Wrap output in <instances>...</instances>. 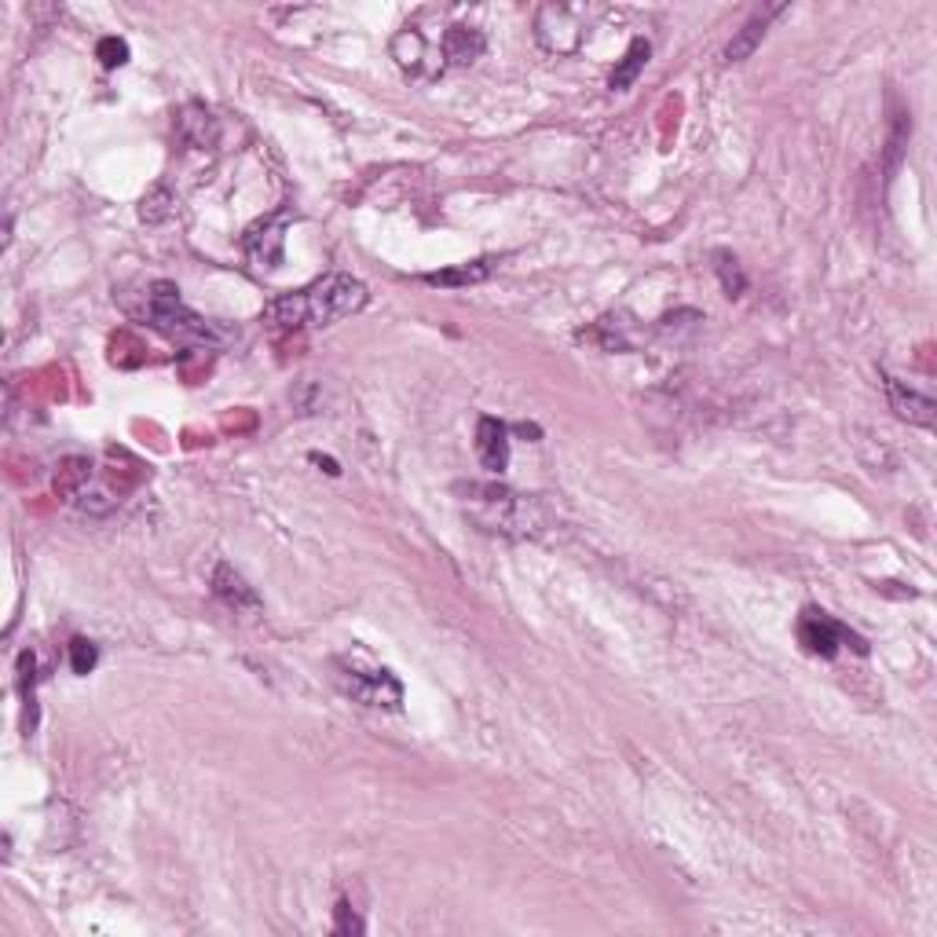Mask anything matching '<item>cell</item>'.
<instances>
[{
  "instance_id": "52a82bcc",
  "label": "cell",
  "mask_w": 937,
  "mask_h": 937,
  "mask_svg": "<svg viewBox=\"0 0 937 937\" xmlns=\"http://www.w3.org/2000/svg\"><path fill=\"white\" fill-rule=\"evenodd\" d=\"M289 210H278L272 216H264L260 224H253L242 235V249L249 253L257 268H278L286 260V227H289Z\"/></svg>"
},
{
  "instance_id": "30bf717a",
  "label": "cell",
  "mask_w": 937,
  "mask_h": 937,
  "mask_svg": "<svg viewBox=\"0 0 937 937\" xmlns=\"http://www.w3.org/2000/svg\"><path fill=\"white\" fill-rule=\"evenodd\" d=\"M476 458L487 473H502L509 465V429L498 418L476 422Z\"/></svg>"
},
{
  "instance_id": "ac0fdd59",
  "label": "cell",
  "mask_w": 937,
  "mask_h": 937,
  "mask_svg": "<svg viewBox=\"0 0 937 937\" xmlns=\"http://www.w3.org/2000/svg\"><path fill=\"white\" fill-rule=\"evenodd\" d=\"M714 272H717V278H722L725 297H744V289H747V275H744L740 260H736L733 253H728V249H717V253H714Z\"/></svg>"
},
{
  "instance_id": "ba28073f",
  "label": "cell",
  "mask_w": 937,
  "mask_h": 937,
  "mask_svg": "<svg viewBox=\"0 0 937 937\" xmlns=\"http://www.w3.org/2000/svg\"><path fill=\"white\" fill-rule=\"evenodd\" d=\"M784 12H787V4L758 8V12L747 19V23L733 34V40L725 45V62H744L747 56H755V48L762 45L766 34H769V26H773V19H780Z\"/></svg>"
},
{
  "instance_id": "6da1fadb",
  "label": "cell",
  "mask_w": 937,
  "mask_h": 937,
  "mask_svg": "<svg viewBox=\"0 0 937 937\" xmlns=\"http://www.w3.org/2000/svg\"><path fill=\"white\" fill-rule=\"evenodd\" d=\"M367 286L352 275H327L319 283H311L308 289H297V294H283L275 297L272 305L264 308V319L278 330H300L308 322L316 327H330V322H341L356 311L367 308Z\"/></svg>"
},
{
  "instance_id": "e0dca14e",
  "label": "cell",
  "mask_w": 937,
  "mask_h": 937,
  "mask_svg": "<svg viewBox=\"0 0 937 937\" xmlns=\"http://www.w3.org/2000/svg\"><path fill=\"white\" fill-rule=\"evenodd\" d=\"M491 275V260H473V264H462V268H447V272H432L425 275V283L429 286H473V283H484V278Z\"/></svg>"
},
{
  "instance_id": "9c48e42d",
  "label": "cell",
  "mask_w": 937,
  "mask_h": 937,
  "mask_svg": "<svg viewBox=\"0 0 937 937\" xmlns=\"http://www.w3.org/2000/svg\"><path fill=\"white\" fill-rule=\"evenodd\" d=\"M882 384H887V400H890V407L898 411V418L912 422V425H923V429H934L937 403L930 400V395L912 392L909 384H901L898 378H890V373H882Z\"/></svg>"
},
{
  "instance_id": "603a6c76",
  "label": "cell",
  "mask_w": 937,
  "mask_h": 937,
  "mask_svg": "<svg viewBox=\"0 0 937 937\" xmlns=\"http://www.w3.org/2000/svg\"><path fill=\"white\" fill-rule=\"evenodd\" d=\"M363 930H367V923L352 912V904L337 901V909H333V934H363Z\"/></svg>"
},
{
  "instance_id": "2e32d148",
  "label": "cell",
  "mask_w": 937,
  "mask_h": 937,
  "mask_svg": "<svg viewBox=\"0 0 937 937\" xmlns=\"http://www.w3.org/2000/svg\"><path fill=\"white\" fill-rule=\"evenodd\" d=\"M88 476H92V462L81 454H70L59 462V473H56V495L62 498H74L88 487Z\"/></svg>"
},
{
  "instance_id": "277c9868",
  "label": "cell",
  "mask_w": 937,
  "mask_h": 937,
  "mask_svg": "<svg viewBox=\"0 0 937 937\" xmlns=\"http://www.w3.org/2000/svg\"><path fill=\"white\" fill-rule=\"evenodd\" d=\"M333 678H337L341 692L352 696L363 707H384V711H400L403 703V685L392 671L384 666H363L356 660H333Z\"/></svg>"
},
{
  "instance_id": "ffe728a7",
  "label": "cell",
  "mask_w": 937,
  "mask_h": 937,
  "mask_svg": "<svg viewBox=\"0 0 937 937\" xmlns=\"http://www.w3.org/2000/svg\"><path fill=\"white\" fill-rule=\"evenodd\" d=\"M169 210H173V194L165 191V187H154V191L143 198L140 216H143L147 224H158V221H165V216H169Z\"/></svg>"
},
{
  "instance_id": "8992f818",
  "label": "cell",
  "mask_w": 937,
  "mask_h": 937,
  "mask_svg": "<svg viewBox=\"0 0 937 937\" xmlns=\"http://www.w3.org/2000/svg\"><path fill=\"white\" fill-rule=\"evenodd\" d=\"M798 641L802 649H806L809 655H820V660H835L839 649H853V652H868V644H864L857 633L846 630L842 622H835L828 616V612L820 608H806L798 619Z\"/></svg>"
},
{
  "instance_id": "7402d4cb",
  "label": "cell",
  "mask_w": 937,
  "mask_h": 937,
  "mask_svg": "<svg viewBox=\"0 0 937 937\" xmlns=\"http://www.w3.org/2000/svg\"><path fill=\"white\" fill-rule=\"evenodd\" d=\"M96 56H99V62L107 70H118V67L129 62V45H124L121 37H103L96 45Z\"/></svg>"
},
{
  "instance_id": "3957f363",
  "label": "cell",
  "mask_w": 937,
  "mask_h": 937,
  "mask_svg": "<svg viewBox=\"0 0 937 937\" xmlns=\"http://www.w3.org/2000/svg\"><path fill=\"white\" fill-rule=\"evenodd\" d=\"M140 316L147 319L151 330H158L162 337L176 341V345H221V341L232 337L224 327H216V322L202 319L198 311L187 308L180 289H176L173 283H165V278H158V283H151L147 289H143Z\"/></svg>"
},
{
  "instance_id": "7c38bea8",
  "label": "cell",
  "mask_w": 937,
  "mask_h": 937,
  "mask_svg": "<svg viewBox=\"0 0 937 937\" xmlns=\"http://www.w3.org/2000/svg\"><path fill=\"white\" fill-rule=\"evenodd\" d=\"M487 40L481 29L473 26H447L443 45H440V59H447V67H468L484 56Z\"/></svg>"
},
{
  "instance_id": "d6986e66",
  "label": "cell",
  "mask_w": 937,
  "mask_h": 937,
  "mask_svg": "<svg viewBox=\"0 0 937 937\" xmlns=\"http://www.w3.org/2000/svg\"><path fill=\"white\" fill-rule=\"evenodd\" d=\"M909 132H912V121H909V114H898V118H893V129H890V143H887V169L893 173L901 165V154H904V147H909Z\"/></svg>"
},
{
  "instance_id": "9a60e30c",
  "label": "cell",
  "mask_w": 937,
  "mask_h": 937,
  "mask_svg": "<svg viewBox=\"0 0 937 937\" xmlns=\"http://www.w3.org/2000/svg\"><path fill=\"white\" fill-rule=\"evenodd\" d=\"M180 137H183V143H191V147H198V151L213 147V140H216L213 114L205 107H198V103L183 107V114H180Z\"/></svg>"
},
{
  "instance_id": "8fae6325",
  "label": "cell",
  "mask_w": 937,
  "mask_h": 937,
  "mask_svg": "<svg viewBox=\"0 0 937 937\" xmlns=\"http://www.w3.org/2000/svg\"><path fill=\"white\" fill-rule=\"evenodd\" d=\"M213 593L224 601L227 608H235V612H257V608H260L257 590L249 586V582L238 576V571L227 565V560H221V565L213 568Z\"/></svg>"
},
{
  "instance_id": "7a4b0ae2",
  "label": "cell",
  "mask_w": 937,
  "mask_h": 937,
  "mask_svg": "<svg viewBox=\"0 0 937 937\" xmlns=\"http://www.w3.org/2000/svg\"><path fill=\"white\" fill-rule=\"evenodd\" d=\"M458 495H465V509L484 531H498V535L513 538H527L543 531V509H538L535 498L509 491L502 484H462Z\"/></svg>"
},
{
  "instance_id": "4fadbf2b",
  "label": "cell",
  "mask_w": 937,
  "mask_h": 937,
  "mask_svg": "<svg viewBox=\"0 0 937 937\" xmlns=\"http://www.w3.org/2000/svg\"><path fill=\"white\" fill-rule=\"evenodd\" d=\"M649 56H652V45L644 37H633L630 48L622 51V59L616 62V70L608 74V88L612 92H627L633 81L641 78V70L649 67Z\"/></svg>"
},
{
  "instance_id": "5bb4252c",
  "label": "cell",
  "mask_w": 937,
  "mask_h": 937,
  "mask_svg": "<svg viewBox=\"0 0 937 937\" xmlns=\"http://www.w3.org/2000/svg\"><path fill=\"white\" fill-rule=\"evenodd\" d=\"M392 59L400 62L407 74L418 78L425 70V59H429V40H425L418 29H400V34L392 37Z\"/></svg>"
},
{
  "instance_id": "44dd1931",
  "label": "cell",
  "mask_w": 937,
  "mask_h": 937,
  "mask_svg": "<svg viewBox=\"0 0 937 937\" xmlns=\"http://www.w3.org/2000/svg\"><path fill=\"white\" fill-rule=\"evenodd\" d=\"M96 663H99V649L88 638L70 641V666H74V674H92Z\"/></svg>"
},
{
  "instance_id": "5b68a950",
  "label": "cell",
  "mask_w": 937,
  "mask_h": 937,
  "mask_svg": "<svg viewBox=\"0 0 937 937\" xmlns=\"http://www.w3.org/2000/svg\"><path fill=\"white\" fill-rule=\"evenodd\" d=\"M586 34V8L576 4H543L535 15V37L549 56H571Z\"/></svg>"
}]
</instances>
